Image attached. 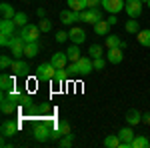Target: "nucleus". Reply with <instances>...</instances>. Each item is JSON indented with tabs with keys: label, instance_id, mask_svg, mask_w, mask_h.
<instances>
[{
	"label": "nucleus",
	"instance_id": "5",
	"mask_svg": "<svg viewBox=\"0 0 150 148\" xmlns=\"http://www.w3.org/2000/svg\"><path fill=\"white\" fill-rule=\"evenodd\" d=\"M24 46H26V42H24V38L20 34H14L12 36V40H10V48L12 50V56L14 58H22L24 56Z\"/></svg>",
	"mask_w": 150,
	"mask_h": 148
},
{
	"label": "nucleus",
	"instance_id": "4",
	"mask_svg": "<svg viewBox=\"0 0 150 148\" xmlns=\"http://www.w3.org/2000/svg\"><path fill=\"white\" fill-rule=\"evenodd\" d=\"M20 130V120H4L2 126H0V132H2V138H12L18 134Z\"/></svg>",
	"mask_w": 150,
	"mask_h": 148
},
{
	"label": "nucleus",
	"instance_id": "15",
	"mask_svg": "<svg viewBox=\"0 0 150 148\" xmlns=\"http://www.w3.org/2000/svg\"><path fill=\"white\" fill-rule=\"evenodd\" d=\"M14 78H16L14 74L2 72V76H0V88H2V92H10V90H14V82H16Z\"/></svg>",
	"mask_w": 150,
	"mask_h": 148
},
{
	"label": "nucleus",
	"instance_id": "25",
	"mask_svg": "<svg viewBox=\"0 0 150 148\" xmlns=\"http://www.w3.org/2000/svg\"><path fill=\"white\" fill-rule=\"evenodd\" d=\"M126 122H128L130 126H132V124H140V122H142V114H140L138 110H128Z\"/></svg>",
	"mask_w": 150,
	"mask_h": 148
},
{
	"label": "nucleus",
	"instance_id": "31",
	"mask_svg": "<svg viewBox=\"0 0 150 148\" xmlns=\"http://www.w3.org/2000/svg\"><path fill=\"white\" fill-rule=\"evenodd\" d=\"M12 20L16 22V26H18V28H22V26H26V24H28V16H26L24 12H16V16H14Z\"/></svg>",
	"mask_w": 150,
	"mask_h": 148
},
{
	"label": "nucleus",
	"instance_id": "34",
	"mask_svg": "<svg viewBox=\"0 0 150 148\" xmlns=\"http://www.w3.org/2000/svg\"><path fill=\"white\" fill-rule=\"evenodd\" d=\"M88 54H90V58H100V56H102V46H100V44H90Z\"/></svg>",
	"mask_w": 150,
	"mask_h": 148
},
{
	"label": "nucleus",
	"instance_id": "6",
	"mask_svg": "<svg viewBox=\"0 0 150 148\" xmlns=\"http://www.w3.org/2000/svg\"><path fill=\"white\" fill-rule=\"evenodd\" d=\"M134 130L130 128V126H124V128H120L118 130V138H120V148H132V140H134Z\"/></svg>",
	"mask_w": 150,
	"mask_h": 148
},
{
	"label": "nucleus",
	"instance_id": "44",
	"mask_svg": "<svg viewBox=\"0 0 150 148\" xmlns=\"http://www.w3.org/2000/svg\"><path fill=\"white\" fill-rule=\"evenodd\" d=\"M36 14H38L40 18H46V12H44V8H38V10H36Z\"/></svg>",
	"mask_w": 150,
	"mask_h": 148
},
{
	"label": "nucleus",
	"instance_id": "40",
	"mask_svg": "<svg viewBox=\"0 0 150 148\" xmlns=\"http://www.w3.org/2000/svg\"><path fill=\"white\" fill-rule=\"evenodd\" d=\"M70 74H80V68H78V62H70L68 68H66Z\"/></svg>",
	"mask_w": 150,
	"mask_h": 148
},
{
	"label": "nucleus",
	"instance_id": "36",
	"mask_svg": "<svg viewBox=\"0 0 150 148\" xmlns=\"http://www.w3.org/2000/svg\"><path fill=\"white\" fill-rule=\"evenodd\" d=\"M12 62H14V60H12L10 56H6V54H2V56H0V68H2V70H10Z\"/></svg>",
	"mask_w": 150,
	"mask_h": 148
},
{
	"label": "nucleus",
	"instance_id": "18",
	"mask_svg": "<svg viewBox=\"0 0 150 148\" xmlns=\"http://www.w3.org/2000/svg\"><path fill=\"white\" fill-rule=\"evenodd\" d=\"M38 52H40V44L38 42H26V46H24V58H34L38 56Z\"/></svg>",
	"mask_w": 150,
	"mask_h": 148
},
{
	"label": "nucleus",
	"instance_id": "11",
	"mask_svg": "<svg viewBox=\"0 0 150 148\" xmlns=\"http://www.w3.org/2000/svg\"><path fill=\"white\" fill-rule=\"evenodd\" d=\"M80 20V12L72 10V8H66V10H60V22L62 24H74Z\"/></svg>",
	"mask_w": 150,
	"mask_h": 148
},
{
	"label": "nucleus",
	"instance_id": "12",
	"mask_svg": "<svg viewBox=\"0 0 150 148\" xmlns=\"http://www.w3.org/2000/svg\"><path fill=\"white\" fill-rule=\"evenodd\" d=\"M68 38L72 40V44H82L86 40V32H84V28H80V26H74V28L68 30Z\"/></svg>",
	"mask_w": 150,
	"mask_h": 148
},
{
	"label": "nucleus",
	"instance_id": "27",
	"mask_svg": "<svg viewBox=\"0 0 150 148\" xmlns=\"http://www.w3.org/2000/svg\"><path fill=\"white\" fill-rule=\"evenodd\" d=\"M136 40L140 42V46H146V48H150V30L146 28V30H140L138 36H136Z\"/></svg>",
	"mask_w": 150,
	"mask_h": 148
},
{
	"label": "nucleus",
	"instance_id": "9",
	"mask_svg": "<svg viewBox=\"0 0 150 148\" xmlns=\"http://www.w3.org/2000/svg\"><path fill=\"white\" fill-rule=\"evenodd\" d=\"M124 10H126V14L130 18H138L142 14V0H126Z\"/></svg>",
	"mask_w": 150,
	"mask_h": 148
},
{
	"label": "nucleus",
	"instance_id": "1",
	"mask_svg": "<svg viewBox=\"0 0 150 148\" xmlns=\"http://www.w3.org/2000/svg\"><path fill=\"white\" fill-rule=\"evenodd\" d=\"M54 72H56V68L52 66V62H42L36 68V80L38 82H48V80L54 78Z\"/></svg>",
	"mask_w": 150,
	"mask_h": 148
},
{
	"label": "nucleus",
	"instance_id": "38",
	"mask_svg": "<svg viewBox=\"0 0 150 148\" xmlns=\"http://www.w3.org/2000/svg\"><path fill=\"white\" fill-rule=\"evenodd\" d=\"M12 36L14 34H4V32H0V46H10V40H12Z\"/></svg>",
	"mask_w": 150,
	"mask_h": 148
},
{
	"label": "nucleus",
	"instance_id": "29",
	"mask_svg": "<svg viewBox=\"0 0 150 148\" xmlns=\"http://www.w3.org/2000/svg\"><path fill=\"white\" fill-rule=\"evenodd\" d=\"M64 80H68V70H66V68H56L52 82H56V84H62Z\"/></svg>",
	"mask_w": 150,
	"mask_h": 148
},
{
	"label": "nucleus",
	"instance_id": "37",
	"mask_svg": "<svg viewBox=\"0 0 150 148\" xmlns=\"http://www.w3.org/2000/svg\"><path fill=\"white\" fill-rule=\"evenodd\" d=\"M54 40H56L58 44H62V42L70 40V38H68V32H64V30H58V32H56V36H54Z\"/></svg>",
	"mask_w": 150,
	"mask_h": 148
},
{
	"label": "nucleus",
	"instance_id": "43",
	"mask_svg": "<svg viewBox=\"0 0 150 148\" xmlns=\"http://www.w3.org/2000/svg\"><path fill=\"white\" fill-rule=\"evenodd\" d=\"M142 122H144V124H150V112L142 114Z\"/></svg>",
	"mask_w": 150,
	"mask_h": 148
},
{
	"label": "nucleus",
	"instance_id": "24",
	"mask_svg": "<svg viewBox=\"0 0 150 148\" xmlns=\"http://www.w3.org/2000/svg\"><path fill=\"white\" fill-rule=\"evenodd\" d=\"M78 46H80V44H72L68 50H66L70 62H78V60H80V48H78Z\"/></svg>",
	"mask_w": 150,
	"mask_h": 148
},
{
	"label": "nucleus",
	"instance_id": "19",
	"mask_svg": "<svg viewBox=\"0 0 150 148\" xmlns=\"http://www.w3.org/2000/svg\"><path fill=\"white\" fill-rule=\"evenodd\" d=\"M106 46L108 48H126V42L116 34H108L106 36Z\"/></svg>",
	"mask_w": 150,
	"mask_h": 148
},
{
	"label": "nucleus",
	"instance_id": "2",
	"mask_svg": "<svg viewBox=\"0 0 150 148\" xmlns=\"http://www.w3.org/2000/svg\"><path fill=\"white\" fill-rule=\"evenodd\" d=\"M40 28H38V24H26L20 28V36L24 38V42H38V38H40Z\"/></svg>",
	"mask_w": 150,
	"mask_h": 148
},
{
	"label": "nucleus",
	"instance_id": "23",
	"mask_svg": "<svg viewBox=\"0 0 150 148\" xmlns=\"http://www.w3.org/2000/svg\"><path fill=\"white\" fill-rule=\"evenodd\" d=\"M68 8H72L76 12H84L88 8V2L86 0H68Z\"/></svg>",
	"mask_w": 150,
	"mask_h": 148
},
{
	"label": "nucleus",
	"instance_id": "33",
	"mask_svg": "<svg viewBox=\"0 0 150 148\" xmlns=\"http://www.w3.org/2000/svg\"><path fill=\"white\" fill-rule=\"evenodd\" d=\"M72 142H74V134H72V132H70V134H66V136H62L60 140H58L60 148H70V146H72Z\"/></svg>",
	"mask_w": 150,
	"mask_h": 148
},
{
	"label": "nucleus",
	"instance_id": "13",
	"mask_svg": "<svg viewBox=\"0 0 150 148\" xmlns=\"http://www.w3.org/2000/svg\"><path fill=\"white\" fill-rule=\"evenodd\" d=\"M18 108H20V106L16 102H12L10 98H8V94L2 96V100H0V110H2V114H14Z\"/></svg>",
	"mask_w": 150,
	"mask_h": 148
},
{
	"label": "nucleus",
	"instance_id": "21",
	"mask_svg": "<svg viewBox=\"0 0 150 148\" xmlns=\"http://www.w3.org/2000/svg\"><path fill=\"white\" fill-rule=\"evenodd\" d=\"M16 28H18V26H16V22H14L12 18H2V22H0V32H4V34H14Z\"/></svg>",
	"mask_w": 150,
	"mask_h": 148
},
{
	"label": "nucleus",
	"instance_id": "22",
	"mask_svg": "<svg viewBox=\"0 0 150 148\" xmlns=\"http://www.w3.org/2000/svg\"><path fill=\"white\" fill-rule=\"evenodd\" d=\"M106 148H120V138H118V134H108V136L104 138V142H102Z\"/></svg>",
	"mask_w": 150,
	"mask_h": 148
},
{
	"label": "nucleus",
	"instance_id": "41",
	"mask_svg": "<svg viewBox=\"0 0 150 148\" xmlns=\"http://www.w3.org/2000/svg\"><path fill=\"white\" fill-rule=\"evenodd\" d=\"M88 2V8H98L102 4V0H86Z\"/></svg>",
	"mask_w": 150,
	"mask_h": 148
},
{
	"label": "nucleus",
	"instance_id": "20",
	"mask_svg": "<svg viewBox=\"0 0 150 148\" xmlns=\"http://www.w3.org/2000/svg\"><path fill=\"white\" fill-rule=\"evenodd\" d=\"M108 28H110V24H108V20H98V22L92 26V30H94V34L96 36H108Z\"/></svg>",
	"mask_w": 150,
	"mask_h": 148
},
{
	"label": "nucleus",
	"instance_id": "32",
	"mask_svg": "<svg viewBox=\"0 0 150 148\" xmlns=\"http://www.w3.org/2000/svg\"><path fill=\"white\" fill-rule=\"evenodd\" d=\"M54 126H58V130L62 132V136H66V134H70L72 130H70V122L68 120H60V122H54Z\"/></svg>",
	"mask_w": 150,
	"mask_h": 148
},
{
	"label": "nucleus",
	"instance_id": "42",
	"mask_svg": "<svg viewBox=\"0 0 150 148\" xmlns=\"http://www.w3.org/2000/svg\"><path fill=\"white\" fill-rule=\"evenodd\" d=\"M108 24H110V26L118 24V18H116V14H110V16H108Z\"/></svg>",
	"mask_w": 150,
	"mask_h": 148
},
{
	"label": "nucleus",
	"instance_id": "45",
	"mask_svg": "<svg viewBox=\"0 0 150 148\" xmlns=\"http://www.w3.org/2000/svg\"><path fill=\"white\" fill-rule=\"evenodd\" d=\"M146 4H148V8H150V0H148V2H146Z\"/></svg>",
	"mask_w": 150,
	"mask_h": 148
},
{
	"label": "nucleus",
	"instance_id": "8",
	"mask_svg": "<svg viewBox=\"0 0 150 148\" xmlns=\"http://www.w3.org/2000/svg\"><path fill=\"white\" fill-rule=\"evenodd\" d=\"M124 0H102V6L104 10L108 12V14H118V12H122L124 10Z\"/></svg>",
	"mask_w": 150,
	"mask_h": 148
},
{
	"label": "nucleus",
	"instance_id": "28",
	"mask_svg": "<svg viewBox=\"0 0 150 148\" xmlns=\"http://www.w3.org/2000/svg\"><path fill=\"white\" fill-rule=\"evenodd\" d=\"M0 12H2V18H14V16H16L14 8H12L8 2H2V4H0Z\"/></svg>",
	"mask_w": 150,
	"mask_h": 148
},
{
	"label": "nucleus",
	"instance_id": "17",
	"mask_svg": "<svg viewBox=\"0 0 150 148\" xmlns=\"http://www.w3.org/2000/svg\"><path fill=\"white\" fill-rule=\"evenodd\" d=\"M78 68H80V74H82V76H88V74L94 70L92 58H90V56H80V60H78Z\"/></svg>",
	"mask_w": 150,
	"mask_h": 148
},
{
	"label": "nucleus",
	"instance_id": "16",
	"mask_svg": "<svg viewBox=\"0 0 150 148\" xmlns=\"http://www.w3.org/2000/svg\"><path fill=\"white\" fill-rule=\"evenodd\" d=\"M50 62H52V66L54 68H66V64H68V54L66 52H54L52 58H50Z\"/></svg>",
	"mask_w": 150,
	"mask_h": 148
},
{
	"label": "nucleus",
	"instance_id": "39",
	"mask_svg": "<svg viewBox=\"0 0 150 148\" xmlns=\"http://www.w3.org/2000/svg\"><path fill=\"white\" fill-rule=\"evenodd\" d=\"M94 62V70H104V66H106V60H104L102 56L100 58H92Z\"/></svg>",
	"mask_w": 150,
	"mask_h": 148
},
{
	"label": "nucleus",
	"instance_id": "35",
	"mask_svg": "<svg viewBox=\"0 0 150 148\" xmlns=\"http://www.w3.org/2000/svg\"><path fill=\"white\" fill-rule=\"evenodd\" d=\"M38 28L46 34V32H50V30H52V22H50L48 18H40V20H38Z\"/></svg>",
	"mask_w": 150,
	"mask_h": 148
},
{
	"label": "nucleus",
	"instance_id": "7",
	"mask_svg": "<svg viewBox=\"0 0 150 148\" xmlns=\"http://www.w3.org/2000/svg\"><path fill=\"white\" fill-rule=\"evenodd\" d=\"M80 20L94 26L98 20H102V14H100V10H98V8H86L84 12H80Z\"/></svg>",
	"mask_w": 150,
	"mask_h": 148
},
{
	"label": "nucleus",
	"instance_id": "26",
	"mask_svg": "<svg viewBox=\"0 0 150 148\" xmlns=\"http://www.w3.org/2000/svg\"><path fill=\"white\" fill-rule=\"evenodd\" d=\"M124 28H126V32H130V34H138V32H140V24H138V20H136V18L126 20Z\"/></svg>",
	"mask_w": 150,
	"mask_h": 148
},
{
	"label": "nucleus",
	"instance_id": "14",
	"mask_svg": "<svg viewBox=\"0 0 150 148\" xmlns=\"http://www.w3.org/2000/svg\"><path fill=\"white\" fill-rule=\"evenodd\" d=\"M106 60H108L110 64H120V62L124 60V48H108Z\"/></svg>",
	"mask_w": 150,
	"mask_h": 148
},
{
	"label": "nucleus",
	"instance_id": "3",
	"mask_svg": "<svg viewBox=\"0 0 150 148\" xmlns=\"http://www.w3.org/2000/svg\"><path fill=\"white\" fill-rule=\"evenodd\" d=\"M32 136H34L38 142H46V140L52 138V128H50V124H46V122H38V124L34 126V130H32Z\"/></svg>",
	"mask_w": 150,
	"mask_h": 148
},
{
	"label": "nucleus",
	"instance_id": "30",
	"mask_svg": "<svg viewBox=\"0 0 150 148\" xmlns=\"http://www.w3.org/2000/svg\"><path fill=\"white\" fill-rule=\"evenodd\" d=\"M132 148H150V140L146 136H134Z\"/></svg>",
	"mask_w": 150,
	"mask_h": 148
},
{
	"label": "nucleus",
	"instance_id": "10",
	"mask_svg": "<svg viewBox=\"0 0 150 148\" xmlns=\"http://www.w3.org/2000/svg\"><path fill=\"white\" fill-rule=\"evenodd\" d=\"M10 70H12V74H14V76H28L30 66H28V62H24L22 58H14Z\"/></svg>",
	"mask_w": 150,
	"mask_h": 148
}]
</instances>
